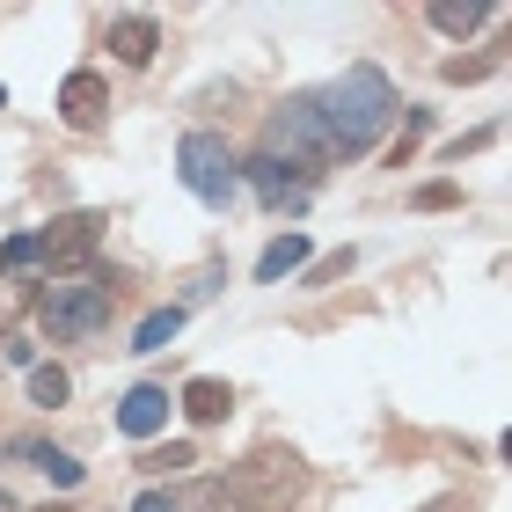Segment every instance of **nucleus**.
I'll use <instances>...</instances> for the list:
<instances>
[{"label":"nucleus","mask_w":512,"mask_h":512,"mask_svg":"<svg viewBox=\"0 0 512 512\" xmlns=\"http://www.w3.org/2000/svg\"><path fill=\"white\" fill-rule=\"evenodd\" d=\"M227 410H235L227 381H191V388H183V417H191V425H220Z\"/></svg>","instance_id":"11"},{"label":"nucleus","mask_w":512,"mask_h":512,"mask_svg":"<svg viewBox=\"0 0 512 512\" xmlns=\"http://www.w3.org/2000/svg\"><path fill=\"white\" fill-rule=\"evenodd\" d=\"M491 66H498V59H447V66H439V74H447V81H483V74H491Z\"/></svg>","instance_id":"19"},{"label":"nucleus","mask_w":512,"mask_h":512,"mask_svg":"<svg viewBox=\"0 0 512 512\" xmlns=\"http://www.w3.org/2000/svg\"><path fill=\"white\" fill-rule=\"evenodd\" d=\"M0 110H8V88H0Z\"/></svg>","instance_id":"25"},{"label":"nucleus","mask_w":512,"mask_h":512,"mask_svg":"<svg viewBox=\"0 0 512 512\" xmlns=\"http://www.w3.org/2000/svg\"><path fill=\"white\" fill-rule=\"evenodd\" d=\"M300 264H308V235H278L264 256H256V278L271 286V278H286V271H300Z\"/></svg>","instance_id":"12"},{"label":"nucleus","mask_w":512,"mask_h":512,"mask_svg":"<svg viewBox=\"0 0 512 512\" xmlns=\"http://www.w3.org/2000/svg\"><path fill=\"white\" fill-rule=\"evenodd\" d=\"M432 30H447V37H469V30H483L491 22V0H432Z\"/></svg>","instance_id":"10"},{"label":"nucleus","mask_w":512,"mask_h":512,"mask_svg":"<svg viewBox=\"0 0 512 512\" xmlns=\"http://www.w3.org/2000/svg\"><path fill=\"white\" fill-rule=\"evenodd\" d=\"M183 330V308H154L147 322H139V337H132V352H169V337Z\"/></svg>","instance_id":"15"},{"label":"nucleus","mask_w":512,"mask_h":512,"mask_svg":"<svg viewBox=\"0 0 512 512\" xmlns=\"http://www.w3.org/2000/svg\"><path fill=\"white\" fill-rule=\"evenodd\" d=\"M37 512H74V505H37Z\"/></svg>","instance_id":"24"},{"label":"nucleus","mask_w":512,"mask_h":512,"mask_svg":"<svg viewBox=\"0 0 512 512\" xmlns=\"http://www.w3.org/2000/svg\"><path fill=\"white\" fill-rule=\"evenodd\" d=\"M110 52H118V66H147L161 52L154 15H118V22H110Z\"/></svg>","instance_id":"9"},{"label":"nucleus","mask_w":512,"mask_h":512,"mask_svg":"<svg viewBox=\"0 0 512 512\" xmlns=\"http://www.w3.org/2000/svg\"><path fill=\"white\" fill-rule=\"evenodd\" d=\"M96 242H103V220L96 213H66V220H52L37 235V264H52V278L88 271V264H96Z\"/></svg>","instance_id":"6"},{"label":"nucleus","mask_w":512,"mask_h":512,"mask_svg":"<svg viewBox=\"0 0 512 512\" xmlns=\"http://www.w3.org/2000/svg\"><path fill=\"white\" fill-rule=\"evenodd\" d=\"M191 461H198V447H183V439H169V447H147V454H139V469H147V476H183Z\"/></svg>","instance_id":"16"},{"label":"nucleus","mask_w":512,"mask_h":512,"mask_svg":"<svg viewBox=\"0 0 512 512\" xmlns=\"http://www.w3.org/2000/svg\"><path fill=\"white\" fill-rule=\"evenodd\" d=\"M417 205H425V213H439V205H454V183H425V191H417Z\"/></svg>","instance_id":"20"},{"label":"nucleus","mask_w":512,"mask_h":512,"mask_svg":"<svg viewBox=\"0 0 512 512\" xmlns=\"http://www.w3.org/2000/svg\"><path fill=\"white\" fill-rule=\"evenodd\" d=\"M176 169H183V191L205 198V205H227V198H235V183H242V161L227 154L220 132H183Z\"/></svg>","instance_id":"4"},{"label":"nucleus","mask_w":512,"mask_h":512,"mask_svg":"<svg viewBox=\"0 0 512 512\" xmlns=\"http://www.w3.org/2000/svg\"><path fill=\"white\" fill-rule=\"evenodd\" d=\"M15 454L30 461V469H44L52 483H66V491H74V483H81V461H74V454H59V447H37V439H22Z\"/></svg>","instance_id":"13"},{"label":"nucleus","mask_w":512,"mask_h":512,"mask_svg":"<svg viewBox=\"0 0 512 512\" xmlns=\"http://www.w3.org/2000/svg\"><path fill=\"white\" fill-rule=\"evenodd\" d=\"M300 498H308V461L293 447H256L220 476V505L235 512H293Z\"/></svg>","instance_id":"2"},{"label":"nucleus","mask_w":512,"mask_h":512,"mask_svg":"<svg viewBox=\"0 0 512 512\" xmlns=\"http://www.w3.org/2000/svg\"><path fill=\"white\" fill-rule=\"evenodd\" d=\"M417 139H425V110H410V118H403V139L388 147V161H395V169H403V161L417 154Z\"/></svg>","instance_id":"18"},{"label":"nucleus","mask_w":512,"mask_h":512,"mask_svg":"<svg viewBox=\"0 0 512 512\" xmlns=\"http://www.w3.org/2000/svg\"><path fill=\"white\" fill-rule=\"evenodd\" d=\"M103 110H110L103 74H66V88H59V118H66V125H74V132H96Z\"/></svg>","instance_id":"7"},{"label":"nucleus","mask_w":512,"mask_h":512,"mask_svg":"<svg viewBox=\"0 0 512 512\" xmlns=\"http://www.w3.org/2000/svg\"><path fill=\"white\" fill-rule=\"evenodd\" d=\"M132 512H183V505H176L169 491H139V505H132Z\"/></svg>","instance_id":"21"},{"label":"nucleus","mask_w":512,"mask_h":512,"mask_svg":"<svg viewBox=\"0 0 512 512\" xmlns=\"http://www.w3.org/2000/svg\"><path fill=\"white\" fill-rule=\"evenodd\" d=\"M315 118H322L330 154L352 161V154H366V147L388 132V118H395V88H388L381 66H344V74L315 96Z\"/></svg>","instance_id":"1"},{"label":"nucleus","mask_w":512,"mask_h":512,"mask_svg":"<svg viewBox=\"0 0 512 512\" xmlns=\"http://www.w3.org/2000/svg\"><path fill=\"white\" fill-rule=\"evenodd\" d=\"M432 512H469V505H461V498H439V505H432Z\"/></svg>","instance_id":"22"},{"label":"nucleus","mask_w":512,"mask_h":512,"mask_svg":"<svg viewBox=\"0 0 512 512\" xmlns=\"http://www.w3.org/2000/svg\"><path fill=\"white\" fill-rule=\"evenodd\" d=\"M118 308V278H88V286H52L44 293V330L52 337H96Z\"/></svg>","instance_id":"5"},{"label":"nucleus","mask_w":512,"mask_h":512,"mask_svg":"<svg viewBox=\"0 0 512 512\" xmlns=\"http://www.w3.org/2000/svg\"><path fill=\"white\" fill-rule=\"evenodd\" d=\"M0 512H22V505H15V498H8V491H0Z\"/></svg>","instance_id":"23"},{"label":"nucleus","mask_w":512,"mask_h":512,"mask_svg":"<svg viewBox=\"0 0 512 512\" xmlns=\"http://www.w3.org/2000/svg\"><path fill=\"white\" fill-rule=\"evenodd\" d=\"M161 425H169V388H154V381H139L125 403H118V432L125 439H154Z\"/></svg>","instance_id":"8"},{"label":"nucleus","mask_w":512,"mask_h":512,"mask_svg":"<svg viewBox=\"0 0 512 512\" xmlns=\"http://www.w3.org/2000/svg\"><path fill=\"white\" fill-rule=\"evenodd\" d=\"M249 183H256V191H264V198L278 205V198H286V191H300V183H308V176H293V169H286V161H271V154H256V161H249Z\"/></svg>","instance_id":"14"},{"label":"nucleus","mask_w":512,"mask_h":512,"mask_svg":"<svg viewBox=\"0 0 512 512\" xmlns=\"http://www.w3.org/2000/svg\"><path fill=\"white\" fill-rule=\"evenodd\" d=\"M66 395H74V381H66V366H30V403L59 410Z\"/></svg>","instance_id":"17"},{"label":"nucleus","mask_w":512,"mask_h":512,"mask_svg":"<svg viewBox=\"0 0 512 512\" xmlns=\"http://www.w3.org/2000/svg\"><path fill=\"white\" fill-rule=\"evenodd\" d=\"M264 154L271 161H286L293 176H315V169H330V139H322V118H315V96H286V110H271V125H264Z\"/></svg>","instance_id":"3"}]
</instances>
